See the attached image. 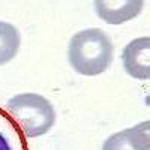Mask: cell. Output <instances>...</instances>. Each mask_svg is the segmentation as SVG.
I'll use <instances>...</instances> for the list:
<instances>
[{"label": "cell", "mask_w": 150, "mask_h": 150, "mask_svg": "<svg viewBox=\"0 0 150 150\" xmlns=\"http://www.w3.org/2000/svg\"><path fill=\"white\" fill-rule=\"evenodd\" d=\"M114 47L108 35L101 29H84L77 32L68 45V60L72 69L86 77L104 74L112 62Z\"/></svg>", "instance_id": "6da1fadb"}, {"label": "cell", "mask_w": 150, "mask_h": 150, "mask_svg": "<svg viewBox=\"0 0 150 150\" xmlns=\"http://www.w3.org/2000/svg\"><path fill=\"white\" fill-rule=\"evenodd\" d=\"M3 110L12 117L27 138H38L51 131L56 110L47 98L38 93H20L9 98Z\"/></svg>", "instance_id": "7a4b0ae2"}, {"label": "cell", "mask_w": 150, "mask_h": 150, "mask_svg": "<svg viewBox=\"0 0 150 150\" xmlns=\"http://www.w3.org/2000/svg\"><path fill=\"white\" fill-rule=\"evenodd\" d=\"M123 69L135 80L150 78V38L143 36L128 42L122 51Z\"/></svg>", "instance_id": "3957f363"}, {"label": "cell", "mask_w": 150, "mask_h": 150, "mask_svg": "<svg viewBox=\"0 0 150 150\" xmlns=\"http://www.w3.org/2000/svg\"><path fill=\"white\" fill-rule=\"evenodd\" d=\"M96 15L107 24H119L132 21L143 11V0H95Z\"/></svg>", "instance_id": "277c9868"}, {"label": "cell", "mask_w": 150, "mask_h": 150, "mask_svg": "<svg viewBox=\"0 0 150 150\" xmlns=\"http://www.w3.org/2000/svg\"><path fill=\"white\" fill-rule=\"evenodd\" d=\"M102 150H150V122H141L110 135Z\"/></svg>", "instance_id": "5b68a950"}, {"label": "cell", "mask_w": 150, "mask_h": 150, "mask_svg": "<svg viewBox=\"0 0 150 150\" xmlns=\"http://www.w3.org/2000/svg\"><path fill=\"white\" fill-rule=\"evenodd\" d=\"M0 150H29L27 137L0 107Z\"/></svg>", "instance_id": "8992f818"}, {"label": "cell", "mask_w": 150, "mask_h": 150, "mask_svg": "<svg viewBox=\"0 0 150 150\" xmlns=\"http://www.w3.org/2000/svg\"><path fill=\"white\" fill-rule=\"evenodd\" d=\"M21 47L20 30L8 21L0 20V66L15 59Z\"/></svg>", "instance_id": "52a82bcc"}]
</instances>
